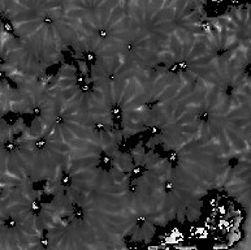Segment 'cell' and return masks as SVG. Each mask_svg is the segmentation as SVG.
<instances>
[{
  "label": "cell",
  "mask_w": 251,
  "mask_h": 250,
  "mask_svg": "<svg viewBox=\"0 0 251 250\" xmlns=\"http://www.w3.org/2000/svg\"><path fill=\"white\" fill-rule=\"evenodd\" d=\"M4 150L7 151V153H13V151H16L18 149V145L14 142V141H7V142H4Z\"/></svg>",
  "instance_id": "8"
},
{
  "label": "cell",
  "mask_w": 251,
  "mask_h": 250,
  "mask_svg": "<svg viewBox=\"0 0 251 250\" xmlns=\"http://www.w3.org/2000/svg\"><path fill=\"white\" fill-rule=\"evenodd\" d=\"M56 133H57V128H56V126H52L51 129H50V133H48V136L52 137V136H55Z\"/></svg>",
  "instance_id": "35"
},
{
  "label": "cell",
  "mask_w": 251,
  "mask_h": 250,
  "mask_svg": "<svg viewBox=\"0 0 251 250\" xmlns=\"http://www.w3.org/2000/svg\"><path fill=\"white\" fill-rule=\"evenodd\" d=\"M156 68H168V62H165V61L156 62Z\"/></svg>",
  "instance_id": "34"
},
{
  "label": "cell",
  "mask_w": 251,
  "mask_h": 250,
  "mask_svg": "<svg viewBox=\"0 0 251 250\" xmlns=\"http://www.w3.org/2000/svg\"><path fill=\"white\" fill-rule=\"evenodd\" d=\"M143 172H145V167L143 166H135V167H133V169H132L133 177H141L143 175Z\"/></svg>",
  "instance_id": "13"
},
{
  "label": "cell",
  "mask_w": 251,
  "mask_h": 250,
  "mask_svg": "<svg viewBox=\"0 0 251 250\" xmlns=\"http://www.w3.org/2000/svg\"><path fill=\"white\" fill-rule=\"evenodd\" d=\"M31 115H34L35 117H39V116L42 115V108H41V107H38V106H37V107H34V108L31 110Z\"/></svg>",
  "instance_id": "27"
},
{
  "label": "cell",
  "mask_w": 251,
  "mask_h": 250,
  "mask_svg": "<svg viewBox=\"0 0 251 250\" xmlns=\"http://www.w3.org/2000/svg\"><path fill=\"white\" fill-rule=\"evenodd\" d=\"M96 34H98V37H99L100 39H107V38H108V35H109V31L107 30V29L102 28V29H98Z\"/></svg>",
  "instance_id": "18"
},
{
  "label": "cell",
  "mask_w": 251,
  "mask_h": 250,
  "mask_svg": "<svg viewBox=\"0 0 251 250\" xmlns=\"http://www.w3.org/2000/svg\"><path fill=\"white\" fill-rule=\"evenodd\" d=\"M225 52H228L226 48H224V47H219V48L216 50V56H217V57L224 56V54H225Z\"/></svg>",
  "instance_id": "32"
},
{
  "label": "cell",
  "mask_w": 251,
  "mask_h": 250,
  "mask_svg": "<svg viewBox=\"0 0 251 250\" xmlns=\"http://www.w3.org/2000/svg\"><path fill=\"white\" fill-rule=\"evenodd\" d=\"M197 119L199 120L200 123H203V124H207V123H210V120H211L210 112H208V111H202V112H199V113H198Z\"/></svg>",
  "instance_id": "10"
},
{
  "label": "cell",
  "mask_w": 251,
  "mask_h": 250,
  "mask_svg": "<svg viewBox=\"0 0 251 250\" xmlns=\"http://www.w3.org/2000/svg\"><path fill=\"white\" fill-rule=\"evenodd\" d=\"M178 68H180V72H186L189 69V62L187 61H180L178 62Z\"/></svg>",
  "instance_id": "23"
},
{
  "label": "cell",
  "mask_w": 251,
  "mask_h": 250,
  "mask_svg": "<svg viewBox=\"0 0 251 250\" xmlns=\"http://www.w3.org/2000/svg\"><path fill=\"white\" fill-rule=\"evenodd\" d=\"M132 50H133V44H132V43H129L128 46H126V51H128V52H130Z\"/></svg>",
  "instance_id": "37"
},
{
  "label": "cell",
  "mask_w": 251,
  "mask_h": 250,
  "mask_svg": "<svg viewBox=\"0 0 251 250\" xmlns=\"http://www.w3.org/2000/svg\"><path fill=\"white\" fill-rule=\"evenodd\" d=\"M60 223L63 225H70L72 223H73V220L76 219L74 218V215L73 214H69V212H64V214H61L60 215Z\"/></svg>",
  "instance_id": "3"
},
{
  "label": "cell",
  "mask_w": 251,
  "mask_h": 250,
  "mask_svg": "<svg viewBox=\"0 0 251 250\" xmlns=\"http://www.w3.org/2000/svg\"><path fill=\"white\" fill-rule=\"evenodd\" d=\"M245 74L247 76V77L250 76V65H247V67H246V69H245Z\"/></svg>",
  "instance_id": "36"
},
{
  "label": "cell",
  "mask_w": 251,
  "mask_h": 250,
  "mask_svg": "<svg viewBox=\"0 0 251 250\" xmlns=\"http://www.w3.org/2000/svg\"><path fill=\"white\" fill-rule=\"evenodd\" d=\"M0 78H1V80H4V78H5V73H4V72H1V73H0Z\"/></svg>",
  "instance_id": "39"
},
{
  "label": "cell",
  "mask_w": 251,
  "mask_h": 250,
  "mask_svg": "<svg viewBox=\"0 0 251 250\" xmlns=\"http://www.w3.org/2000/svg\"><path fill=\"white\" fill-rule=\"evenodd\" d=\"M72 214L74 215V218H76L77 220H83L85 219V211H83V209L82 207H80V206H73V211H72Z\"/></svg>",
  "instance_id": "6"
},
{
  "label": "cell",
  "mask_w": 251,
  "mask_h": 250,
  "mask_svg": "<svg viewBox=\"0 0 251 250\" xmlns=\"http://www.w3.org/2000/svg\"><path fill=\"white\" fill-rule=\"evenodd\" d=\"M83 57H85V60H86V62H90V64H95V61H96V54H94L93 51H86Z\"/></svg>",
  "instance_id": "11"
},
{
  "label": "cell",
  "mask_w": 251,
  "mask_h": 250,
  "mask_svg": "<svg viewBox=\"0 0 251 250\" xmlns=\"http://www.w3.org/2000/svg\"><path fill=\"white\" fill-rule=\"evenodd\" d=\"M93 129L95 130L96 133H103V132H106L107 129H108V126H107L104 123H102V121H98V123L94 124Z\"/></svg>",
  "instance_id": "12"
},
{
  "label": "cell",
  "mask_w": 251,
  "mask_h": 250,
  "mask_svg": "<svg viewBox=\"0 0 251 250\" xmlns=\"http://www.w3.org/2000/svg\"><path fill=\"white\" fill-rule=\"evenodd\" d=\"M85 82H86V80H85V74L81 73V72H78L77 77H76V84L78 85V86H81V85L85 84Z\"/></svg>",
  "instance_id": "22"
},
{
  "label": "cell",
  "mask_w": 251,
  "mask_h": 250,
  "mask_svg": "<svg viewBox=\"0 0 251 250\" xmlns=\"http://www.w3.org/2000/svg\"><path fill=\"white\" fill-rule=\"evenodd\" d=\"M30 211L31 214L34 216H38L39 214H41L42 211V205H41V201L39 199H35V201H33L31 202V205H30Z\"/></svg>",
  "instance_id": "4"
},
{
  "label": "cell",
  "mask_w": 251,
  "mask_h": 250,
  "mask_svg": "<svg viewBox=\"0 0 251 250\" xmlns=\"http://www.w3.org/2000/svg\"><path fill=\"white\" fill-rule=\"evenodd\" d=\"M51 76H46L44 73L37 74V82L39 85H43V86H47L48 84H51Z\"/></svg>",
  "instance_id": "5"
},
{
  "label": "cell",
  "mask_w": 251,
  "mask_h": 250,
  "mask_svg": "<svg viewBox=\"0 0 251 250\" xmlns=\"http://www.w3.org/2000/svg\"><path fill=\"white\" fill-rule=\"evenodd\" d=\"M173 189H174V185H173V182L171 181V180H167V181L164 182V192L169 194V193H172L173 192Z\"/></svg>",
  "instance_id": "19"
},
{
  "label": "cell",
  "mask_w": 251,
  "mask_h": 250,
  "mask_svg": "<svg viewBox=\"0 0 251 250\" xmlns=\"http://www.w3.org/2000/svg\"><path fill=\"white\" fill-rule=\"evenodd\" d=\"M16 225H17L16 219H13V218H7V219H4V227H5L7 229H13Z\"/></svg>",
  "instance_id": "14"
},
{
  "label": "cell",
  "mask_w": 251,
  "mask_h": 250,
  "mask_svg": "<svg viewBox=\"0 0 251 250\" xmlns=\"http://www.w3.org/2000/svg\"><path fill=\"white\" fill-rule=\"evenodd\" d=\"M111 115L113 116V119L115 121L117 120L120 123V120H121V115H122V110H121V106H120L119 103H113L111 104Z\"/></svg>",
  "instance_id": "1"
},
{
  "label": "cell",
  "mask_w": 251,
  "mask_h": 250,
  "mask_svg": "<svg viewBox=\"0 0 251 250\" xmlns=\"http://www.w3.org/2000/svg\"><path fill=\"white\" fill-rule=\"evenodd\" d=\"M168 162H169V164H171L172 168H176V167L178 166V162H180V156H178V153H176V151L171 153V155H169V158H168Z\"/></svg>",
  "instance_id": "7"
},
{
  "label": "cell",
  "mask_w": 251,
  "mask_h": 250,
  "mask_svg": "<svg viewBox=\"0 0 251 250\" xmlns=\"http://www.w3.org/2000/svg\"><path fill=\"white\" fill-rule=\"evenodd\" d=\"M39 244H41V246L43 249H47L48 248V238L47 237H42L41 240H39Z\"/></svg>",
  "instance_id": "31"
},
{
  "label": "cell",
  "mask_w": 251,
  "mask_h": 250,
  "mask_svg": "<svg viewBox=\"0 0 251 250\" xmlns=\"http://www.w3.org/2000/svg\"><path fill=\"white\" fill-rule=\"evenodd\" d=\"M128 190L130 193H133V194H135L137 192H138V185L137 184H134V181H133L132 184L129 185V188H128Z\"/></svg>",
  "instance_id": "29"
},
{
  "label": "cell",
  "mask_w": 251,
  "mask_h": 250,
  "mask_svg": "<svg viewBox=\"0 0 251 250\" xmlns=\"http://www.w3.org/2000/svg\"><path fill=\"white\" fill-rule=\"evenodd\" d=\"M159 103H160V100L154 99V100H150V102H147V103H145V104H143V107L147 108V110H152V108H155Z\"/></svg>",
  "instance_id": "20"
},
{
  "label": "cell",
  "mask_w": 251,
  "mask_h": 250,
  "mask_svg": "<svg viewBox=\"0 0 251 250\" xmlns=\"http://www.w3.org/2000/svg\"><path fill=\"white\" fill-rule=\"evenodd\" d=\"M146 216H139L138 219H137V227H138V228H141V227H143L145 225V223H146Z\"/></svg>",
  "instance_id": "28"
},
{
  "label": "cell",
  "mask_w": 251,
  "mask_h": 250,
  "mask_svg": "<svg viewBox=\"0 0 251 250\" xmlns=\"http://www.w3.org/2000/svg\"><path fill=\"white\" fill-rule=\"evenodd\" d=\"M200 26L206 33H210V34L212 33V24L210 22V20H203L200 22Z\"/></svg>",
  "instance_id": "15"
},
{
  "label": "cell",
  "mask_w": 251,
  "mask_h": 250,
  "mask_svg": "<svg viewBox=\"0 0 251 250\" xmlns=\"http://www.w3.org/2000/svg\"><path fill=\"white\" fill-rule=\"evenodd\" d=\"M64 123H65L64 116H61V115H56V116H55V121H54L55 125H61V124H64Z\"/></svg>",
  "instance_id": "24"
},
{
  "label": "cell",
  "mask_w": 251,
  "mask_h": 250,
  "mask_svg": "<svg viewBox=\"0 0 251 250\" xmlns=\"http://www.w3.org/2000/svg\"><path fill=\"white\" fill-rule=\"evenodd\" d=\"M238 163H239V159H238V158H232V159L229 160L230 168H236V167L238 166Z\"/></svg>",
  "instance_id": "30"
},
{
  "label": "cell",
  "mask_w": 251,
  "mask_h": 250,
  "mask_svg": "<svg viewBox=\"0 0 251 250\" xmlns=\"http://www.w3.org/2000/svg\"><path fill=\"white\" fill-rule=\"evenodd\" d=\"M115 78H116L115 74H111V76H109V80H111V81H115Z\"/></svg>",
  "instance_id": "38"
},
{
  "label": "cell",
  "mask_w": 251,
  "mask_h": 250,
  "mask_svg": "<svg viewBox=\"0 0 251 250\" xmlns=\"http://www.w3.org/2000/svg\"><path fill=\"white\" fill-rule=\"evenodd\" d=\"M72 182H73V180H72L70 175L67 172V171H63V172H61V175H60V184H61V186L69 188L72 185Z\"/></svg>",
  "instance_id": "2"
},
{
  "label": "cell",
  "mask_w": 251,
  "mask_h": 250,
  "mask_svg": "<svg viewBox=\"0 0 251 250\" xmlns=\"http://www.w3.org/2000/svg\"><path fill=\"white\" fill-rule=\"evenodd\" d=\"M167 69H168L169 73H173V74L181 73V72H180V68H178V62H173V64H172L171 67H168Z\"/></svg>",
  "instance_id": "21"
},
{
  "label": "cell",
  "mask_w": 251,
  "mask_h": 250,
  "mask_svg": "<svg viewBox=\"0 0 251 250\" xmlns=\"http://www.w3.org/2000/svg\"><path fill=\"white\" fill-rule=\"evenodd\" d=\"M80 89H81V91L82 93H85V94H87V93H90V91H93V84L91 82H85V84H82L80 86Z\"/></svg>",
  "instance_id": "17"
},
{
  "label": "cell",
  "mask_w": 251,
  "mask_h": 250,
  "mask_svg": "<svg viewBox=\"0 0 251 250\" xmlns=\"http://www.w3.org/2000/svg\"><path fill=\"white\" fill-rule=\"evenodd\" d=\"M233 93H234V87L232 86V85H228V86L225 87V95L228 98H230L233 95Z\"/></svg>",
  "instance_id": "26"
},
{
  "label": "cell",
  "mask_w": 251,
  "mask_h": 250,
  "mask_svg": "<svg viewBox=\"0 0 251 250\" xmlns=\"http://www.w3.org/2000/svg\"><path fill=\"white\" fill-rule=\"evenodd\" d=\"M99 160H100V163L106 164L107 167H109V166H111V162H112V159H111V156H108L106 153H100Z\"/></svg>",
  "instance_id": "16"
},
{
  "label": "cell",
  "mask_w": 251,
  "mask_h": 250,
  "mask_svg": "<svg viewBox=\"0 0 251 250\" xmlns=\"http://www.w3.org/2000/svg\"><path fill=\"white\" fill-rule=\"evenodd\" d=\"M150 130H151L152 136H158V134H160V128H159V126H151V128H150Z\"/></svg>",
  "instance_id": "33"
},
{
  "label": "cell",
  "mask_w": 251,
  "mask_h": 250,
  "mask_svg": "<svg viewBox=\"0 0 251 250\" xmlns=\"http://www.w3.org/2000/svg\"><path fill=\"white\" fill-rule=\"evenodd\" d=\"M42 21H43L44 25H54V18L51 17V16H43V18H42Z\"/></svg>",
  "instance_id": "25"
},
{
  "label": "cell",
  "mask_w": 251,
  "mask_h": 250,
  "mask_svg": "<svg viewBox=\"0 0 251 250\" xmlns=\"http://www.w3.org/2000/svg\"><path fill=\"white\" fill-rule=\"evenodd\" d=\"M47 146V137H41L35 141V149L39 151H43Z\"/></svg>",
  "instance_id": "9"
}]
</instances>
